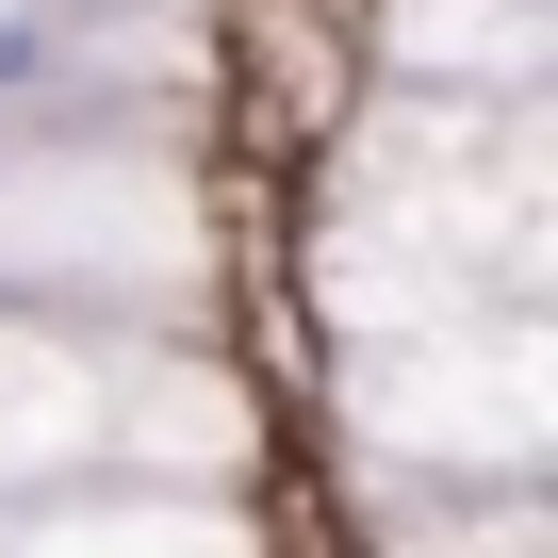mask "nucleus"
<instances>
[]
</instances>
